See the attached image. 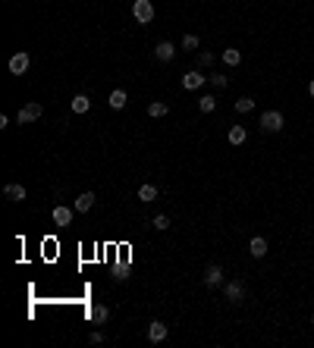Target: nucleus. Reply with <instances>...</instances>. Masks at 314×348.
I'll return each mask as SVG.
<instances>
[{
  "label": "nucleus",
  "instance_id": "f257e3e1",
  "mask_svg": "<svg viewBox=\"0 0 314 348\" xmlns=\"http://www.w3.org/2000/svg\"><path fill=\"white\" fill-rule=\"evenodd\" d=\"M223 298L230 301V304H242L245 301V283L242 279H230V283H223Z\"/></svg>",
  "mask_w": 314,
  "mask_h": 348
},
{
  "label": "nucleus",
  "instance_id": "f03ea898",
  "mask_svg": "<svg viewBox=\"0 0 314 348\" xmlns=\"http://www.w3.org/2000/svg\"><path fill=\"white\" fill-rule=\"evenodd\" d=\"M41 116H44V107L38 104V100H29V104H25L22 110L16 113V123L25 126V123H35V119H41Z\"/></svg>",
  "mask_w": 314,
  "mask_h": 348
},
{
  "label": "nucleus",
  "instance_id": "7ed1b4c3",
  "mask_svg": "<svg viewBox=\"0 0 314 348\" xmlns=\"http://www.w3.org/2000/svg\"><path fill=\"white\" fill-rule=\"evenodd\" d=\"M132 16H135L138 25H148L151 19H154V3H151V0H135V3H132Z\"/></svg>",
  "mask_w": 314,
  "mask_h": 348
},
{
  "label": "nucleus",
  "instance_id": "20e7f679",
  "mask_svg": "<svg viewBox=\"0 0 314 348\" xmlns=\"http://www.w3.org/2000/svg\"><path fill=\"white\" fill-rule=\"evenodd\" d=\"M261 129L264 132H280V129H283V113H280V110L261 113Z\"/></svg>",
  "mask_w": 314,
  "mask_h": 348
},
{
  "label": "nucleus",
  "instance_id": "39448f33",
  "mask_svg": "<svg viewBox=\"0 0 314 348\" xmlns=\"http://www.w3.org/2000/svg\"><path fill=\"white\" fill-rule=\"evenodd\" d=\"M29 63H32V57H29L25 50L13 53V57H10V72H13V76H22V72L29 69Z\"/></svg>",
  "mask_w": 314,
  "mask_h": 348
},
{
  "label": "nucleus",
  "instance_id": "423d86ee",
  "mask_svg": "<svg viewBox=\"0 0 314 348\" xmlns=\"http://www.w3.org/2000/svg\"><path fill=\"white\" fill-rule=\"evenodd\" d=\"M204 285H208V289H217V285H223V270H220L217 264H211L208 270H204Z\"/></svg>",
  "mask_w": 314,
  "mask_h": 348
},
{
  "label": "nucleus",
  "instance_id": "0eeeda50",
  "mask_svg": "<svg viewBox=\"0 0 314 348\" xmlns=\"http://www.w3.org/2000/svg\"><path fill=\"white\" fill-rule=\"evenodd\" d=\"M88 317H91V323H95V326H104L107 320H110V307H107V304H95L88 311Z\"/></svg>",
  "mask_w": 314,
  "mask_h": 348
},
{
  "label": "nucleus",
  "instance_id": "6e6552de",
  "mask_svg": "<svg viewBox=\"0 0 314 348\" xmlns=\"http://www.w3.org/2000/svg\"><path fill=\"white\" fill-rule=\"evenodd\" d=\"M204 82H208V79H204L201 72H195V69H192V72H185V76H182V88H185V91H195V88H201Z\"/></svg>",
  "mask_w": 314,
  "mask_h": 348
},
{
  "label": "nucleus",
  "instance_id": "1a4fd4ad",
  "mask_svg": "<svg viewBox=\"0 0 314 348\" xmlns=\"http://www.w3.org/2000/svg\"><path fill=\"white\" fill-rule=\"evenodd\" d=\"M154 57L160 60V63H170V60H173V57H176V47H173V44H170V41H160V44H157V47H154Z\"/></svg>",
  "mask_w": 314,
  "mask_h": 348
},
{
  "label": "nucleus",
  "instance_id": "9d476101",
  "mask_svg": "<svg viewBox=\"0 0 314 348\" xmlns=\"http://www.w3.org/2000/svg\"><path fill=\"white\" fill-rule=\"evenodd\" d=\"M95 201H98L95 191H82V195L76 198V210H79V213H88L91 207H95Z\"/></svg>",
  "mask_w": 314,
  "mask_h": 348
},
{
  "label": "nucleus",
  "instance_id": "9b49d317",
  "mask_svg": "<svg viewBox=\"0 0 314 348\" xmlns=\"http://www.w3.org/2000/svg\"><path fill=\"white\" fill-rule=\"evenodd\" d=\"M166 332H170V330H166V323H160V320H154V323L148 326V339H151V342H164Z\"/></svg>",
  "mask_w": 314,
  "mask_h": 348
},
{
  "label": "nucleus",
  "instance_id": "f8f14e48",
  "mask_svg": "<svg viewBox=\"0 0 314 348\" xmlns=\"http://www.w3.org/2000/svg\"><path fill=\"white\" fill-rule=\"evenodd\" d=\"M53 223H57V226H69L72 223V210H69V207H63V204L53 207Z\"/></svg>",
  "mask_w": 314,
  "mask_h": 348
},
{
  "label": "nucleus",
  "instance_id": "ddd939ff",
  "mask_svg": "<svg viewBox=\"0 0 314 348\" xmlns=\"http://www.w3.org/2000/svg\"><path fill=\"white\" fill-rule=\"evenodd\" d=\"M248 254H251V257H264V254H267V238L255 236V238L248 242Z\"/></svg>",
  "mask_w": 314,
  "mask_h": 348
},
{
  "label": "nucleus",
  "instance_id": "4468645a",
  "mask_svg": "<svg viewBox=\"0 0 314 348\" xmlns=\"http://www.w3.org/2000/svg\"><path fill=\"white\" fill-rule=\"evenodd\" d=\"M107 104H110L113 110H123V107L129 104V97H126V91H123V88H116V91H110V97H107Z\"/></svg>",
  "mask_w": 314,
  "mask_h": 348
},
{
  "label": "nucleus",
  "instance_id": "2eb2a0df",
  "mask_svg": "<svg viewBox=\"0 0 314 348\" xmlns=\"http://www.w3.org/2000/svg\"><path fill=\"white\" fill-rule=\"evenodd\" d=\"M166 113H170V104H166V100H151L148 104V116L160 119V116H166Z\"/></svg>",
  "mask_w": 314,
  "mask_h": 348
},
{
  "label": "nucleus",
  "instance_id": "dca6fc26",
  "mask_svg": "<svg viewBox=\"0 0 314 348\" xmlns=\"http://www.w3.org/2000/svg\"><path fill=\"white\" fill-rule=\"evenodd\" d=\"M3 195H6V201H25V185L10 182V185L3 189Z\"/></svg>",
  "mask_w": 314,
  "mask_h": 348
},
{
  "label": "nucleus",
  "instance_id": "f3484780",
  "mask_svg": "<svg viewBox=\"0 0 314 348\" xmlns=\"http://www.w3.org/2000/svg\"><path fill=\"white\" fill-rule=\"evenodd\" d=\"M88 110H91L88 95H76V97H72V113H79V116H82V113H88Z\"/></svg>",
  "mask_w": 314,
  "mask_h": 348
},
{
  "label": "nucleus",
  "instance_id": "a211bd4d",
  "mask_svg": "<svg viewBox=\"0 0 314 348\" xmlns=\"http://www.w3.org/2000/svg\"><path fill=\"white\" fill-rule=\"evenodd\" d=\"M138 201H145V204H151V201H157V185L145 182L142 189H138Z\"/></svg>",
  "mask_w": 314,
  "mask_h": 348
},
{
  "label": "nucleus",
  "instance_id": "6ab92c4d",
  "mask_svg": "<svg viewBox=\"0 0 314 348\" xmlns=\"http://www.w3.org/2000/svg\"><path fill=\"white\" fill-rule=\"evenodd\" d=\"M245 138H248V132L242 126H232L230 129V144H245Z\"/></svg>",
  "mask_w": 314,
  "mask_h": 348
},
{
  "label": "nucleus",
  "instance_id": "aec40b11",
  "mask_svg": "<svg viewBox=\"0 0 314 348\" xmlns=\"http://www.w3.org/2000/svg\"><path fill=\"white\" fill-rule=\"evenodd\" d=\"M223 63L226 66H239V63H242V53H239L236 47H226L223 50Z\"/></svg>",
  "mask_w": 314,
  "mask_h": 348
},
{
  "label": "nucleus",
  "instance_id": "412c9836",
  "mask_svg": "<svg viewBox=\"0 0 314 348\" xmlns=\"http://www.w3.org/2000/svg\"><path fill=\"white\" fill-rule=\"evenodd\" d=\"M151 226H154L157 232H166V229H170V217H166V213H157V217L151 220Z\"/></svg>",
  "mask_w": 314,
  "mask_h": 348
},
{
  "label": "nucleus",
  "instance_id": "4be33fe9",
  "mask_svg": "<svg viewBox=\"0 0 314 348\" xmlns=\"http://www.w3.org/2000/svg\"><path fill=\"white\" fill-rule=\"evenodd\" d=\"M198 107H201V113H211L214 107H217V97H214V95H204V97H198Z\"/></svg>",
  "mask_w": 314,
  "mask_h": 348
},
{
  "label": "nucleus",
  "instance_id": "5701e85b",
  "mask_svg": "<svg viewBox=\"0 0 314 348\" xmlns=\"http://www.w3.org/2000/svg\"><path fill=\"white\" fill-rule=\"evenodd\" d=\"M236 110L239 113H251V110H255V100H251V97H239L236 100Z\"/></svg>",
  "mask_w": 314,
  "mask_h": 348
},
{
  "label": "nucleus",
  "instance_id": "b1692460",
  "mask_svg": "<svg viewBox=\"0 0 314 348\" xmlns=\"http://www.w3.org/2000/svg\"><path fill=\"white\" fill-rule=\"evenodd\" d=\"M198 44H201V41H198V35H185L182 38V47L185 50H198Z\"/></svg>",
  "mask_w": 314,
  "mask_h": 348
},
{
  "label": "nucleus",
  "instance_id": "393cba45",
  "mask_svg": "<svg viewBox=\"0 0 314 348\" xmlns=\"http://www.w3.org/2000/svg\"><path fill=\"white\" fill-rule=\"evenodd\" d=\"M208 82L214 85V88H226V76H220V72H217V76H211Z\"/></svg>",
  "mask_w": 314,
  "mask_h": 348
},
{
  "label": "nucleus",
  "instance_id": "a878e982",
  "mask_svg": "<svg viewBox=\"0 0 314 348\" xmlns=\"http://www.w3.org/2000/svg\"><path fill=\"white\" fill-rule=\"evenodd\" d=\"M116 279H119V283H123V279H129V267H126V264L116 267Z\"/></svg>",
  "mask_w": 314,
  "mask_h": 348
},
{
  "label": "nucleus",
  "instance_id": "bb28decb",
  "mask_svg": "<svg viewBox=\"0 0 314 348\" xmlns=\"http://www.w3.org/2000/svg\"><path fill=\"white\" fill-rule=\"evenodd\" d=\"M88 342H91V345H101V342H104V332H101V330H95V332L88 336Z\"/></svg>",
  "mask_w": 314,
  "mask_h": 348
},
{
  "label": "nucleus",
  "instance_id": "cd10ccee",
  "mask_svg": "<svg viewBox=\"0 0 314 348\" xmlns=\"http://www.w3.org/2000/svg\"><path fill=\"white\" fill-rule=\"evenodd\" d=\"M198 60H201V66H211V63H214V53H201Z\"/></svg>",
  "mask_w": 314,
  "mask_h": 348
},
{
  "label": "nucleus",
  "instance_id": "c85d7f7f",
  "mask_svg": "<svg viewBox=\"0 0 314 348\" xmlns=\"http://www.w3.org/2000/svg\"><path fill=\"white\" fill-rule=\"evenodd\" d=\"M308 91H311V97H314V79H311V85H308Z\"/></svg>",
  "mask_w": 314,
  "mask_h": 348
}]
</instances>
